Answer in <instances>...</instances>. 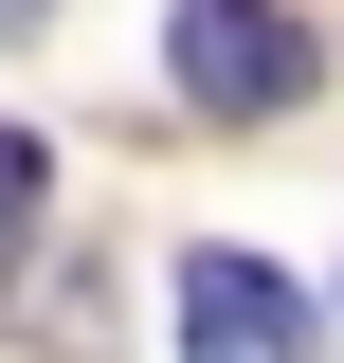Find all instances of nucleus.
<instances>
[{
    "mask_svg": "<svg viewBox=\"0 0 344 363\" xmlns=\"http://www.w3.org/2000/svg\"><path fill=\"white\" fill-rule=\"evenodd\" d=\"M164 73H181V109L254 128V109L308 91V18H290V0H181V18H164Z\"/></svg>",
    "mask_w": 344,
    "mask_h": 363,
    "instance_id": "obj_1",
    "label": "nucleus"
},
{
    "mask_svg": "<svg viewBox=\"0 0 344 363\" xmlns=\"http://www.w3.org/2000/svg\"><path fill=\"white\" fill-rule=\"evenodd\" d=\"M181 363H308V291L272 255H181Z\"/></svg>",
    "mask_w": 344,
    "mask_h": 363,
    "instance_id": "obj_2",
    "label": "nucleus"
},
{
    "mask_svg": "<svg viewBox=\"0 0 344 363\" xmlns=\"http://www.w3.org/2000/svg\"><path fill=\"white\" fill-rule=\"evenodd\" d=\"M37 200H55V145L0 128V255H37Z\"/></svg>",
    "mask_w": 344,
    "mask_h": 363,
    "instance_id": "obj_3",
    "label": "nucleus"
},
{
    "mask_svg": "<svg viewBox=\"0 0 344 363\" xmlns=\"http://www.w3.org/2000/svg\"><path fill=\"white\" fill-rule=\"evenodd\" d=\"M37 18H55V0H0V37H37Z\"/></svg>",
    "mask_w": 344,
    "mask_h": 363,
    "instance_id": "obj_4",
    "label": "nucleus"
}]
</instances>
